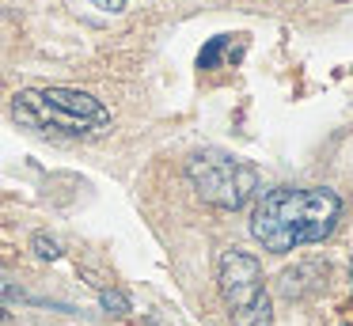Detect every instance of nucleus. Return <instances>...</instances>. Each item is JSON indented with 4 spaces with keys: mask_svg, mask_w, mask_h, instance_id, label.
I'll list each match as a JSON object with an SVG mask.
<instances>
[{
    "mask_svg": "<svg viewBox=\"0 0 353 326\" xmlns=\"http://www.w3.org/2000/svg\"><path fill=\"white\" fill-rule=\"evenodd\" d=\"M342 220V197L330 186H274L251 209V239L270 254L323 243Z\"/></svg>",
    "mask_w": 353,
    "mask_h": 326,
    "instance_id": "nucleus-1",
    "label": "nucleus"
},
{
    "mask_svg": "<svg viewBox=\"0 0 353 326\" xmlns=\"http://www.w3.org/2000/svg\"><path fill=\"white\" fill-rule=\"evenodd\" d=\"M12 118L54 136H92L110 125V110L80 88H23L12 99Z\"/></svg>",
    "mask_w": 353,
    "mask_h": 326,
    "instance_id": "nucleus-2",
    "label": "nucleus"
},
{
    "mask_svg": "<svg viewBox=\"0 0 353 326\" xmlns=\"http://www.w3.org/2000/svg\"><path fill=\"white\" fill-rule=\"evenodd\" d=\"M186 179H190L194 194L213 209H243L254 194H259V167L251 159L236 156L224 148H201L186 159Z\"/></svg>",
    "mask_w": 353,
    "mask_h": 326,
    "instance_id": "nucleus-3",
    "label": "nucleus"
},
{
    "mask_svg": "<svg viewBox=\"0 0 353 326\" xmlns=\"http://www.w3.org/2000/svg\"><path fill=\"white\" fill-rule=\"evenodd\" d=\"M216 288L228 307L232 326H270L274 323V300H270L262 262L239 247L221 250L216 258Z\"/></svg>",
    "mask_w": 353,
    "mask_h": 326,
    "instance_id": "nucleus-4",
    "label": "nucleus"
},
{
    "mask_svg": "<svg viewBox=\"0 0 353 326\" xmlns=\"http://www.w3.org/2000/svg\"><path fill=\"white\" fill-rule=\"evenodd\" d=\"M243 50H247V34H216V38H209V42L201 45L198 68H201V72H213V68H232V65H239Z\"/></svg>",
    "mask_w": 353,
    "mask_h": 326,
    "instance_id": "nucleus-5",
    "label": "nucleus"
},
{
    "mask_svg": "<svg viewBox=\"0 0 353 326\" xmlns=\"http://www.w3.org/2000/svg\"><path fill=\"white\" fill-rule=\"evenodd\" d=\"M31 247L42 262H57V258H61V247H57V239H50V235H34Z\"/></svg>",
    "mask_w": 353,
    "mask_h": 326,
    "instance_id": "nucleus-6",
    "label": "nucleus"
},
{
    "mask_svg": "<svg viewBox=\"0 0 353 326\" xmlns=\"http://www.w3.org/2000/svg\"><path fill=\"white\" fill-rule=\"evenodd\" d=\"M99 303L110 315H125V311H130V300H125L122 292H114V288H99Z\"/></svg>",
    "mask_w": 353,
    "mask_h": 326,
    "instance_id": "nucleus-7",
    "label": "nucleus"
},
{
    "mask_svg": "<svg viewBox=\"0 0 353 326\" xmlns=\"http://www.w3.org/2000/svg\"><path fill=\"white\" fill-rule=\"evenodd\" d=\"M95 4H99L103 12H122V4H125V0H95Z\"/></svg>",
    "mask_w": 353,
    "mask_h": 326,
    "instance_id": "nucleus-8",
    "label": "nucleus"
},
{
    "mask_svg": "<svg viewBox=\"0 0 353 326\" xmlns=\"http://www.w3.org/2000/svg\"><path fill=\"white\" fill-rule=\"evenodd\" d=\"M4 318H8V311H4V307H0V323H4Z\"/></svg>",
    "mask_w": 353,
    "mask_h": 326,
    "instance_id": "nucleus-9",
    "label": "nucleus"
},
{
    "mask_svg": "<svg viewBox=\"0 0 353 326\" xmlns=\"http://www.w3.org/2000/svg\"><path fill=\"white\" fill-rule=\"evenodd\" d=\"M350 281H353V262H350Z\"/></svg>",
    "mask_w": 353,
    "mask_h": 326,
    "instance_id": "nucleus-10",
    "label": "nucleus"
}]
</instances>
